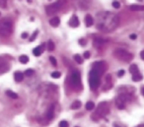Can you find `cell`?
Returning <instances> with one entry per match:
<instances>
[{
	"label": "cell",
	"instance_id": "cell-37",
	"mask_svg": "<svg viewBox=\"0 0 144 127\" xmlns=\"http://www.w3.org/2000/svg\"><path fill=\"white\" fill-rule=\"evenodd\" d=\"M124 75V70H120V71H119V73H117V76L119 77H122Z\"/></svg>",
	"mask_w": 144,
	"mask_h": 127
},
{
	"label": "cell",
	"instance_id": "cell-21",
	"mask_svg": "<svg viewBox=\"0 0 144 127\" xmlns=\"http://www.w3.org/2000/svg\"><path fill=\"white\" fill-rule=\"evenodd\" d=\"M70 108L72 109H78V108H81V102L80 101H75L74 103H72L71 106Z\"/></svg>",
	"mask_w": 144,
	"mask_h": 127
},
{
	"label": "cell",
	"instance_id": "cell-8",
	"mask_svg": "<svg viewBox=\"0 0 144 127\" xmlns=\"http://www.w3.org/2000/svg\"><path fill=\"white\" fill-rule=\"evenodd\" d=\"M70 83L73 86V88L78 90L77 88L81 87V76L78 71H74L70 76Z\"/></svg>",
	"mask_w": 144,
	"mask_h": 127
},
{
	"label": "cell",
	"instance_id": "cell-3",
	"mask_svg": "<svg viewBox=\"0 0 144 127\" xmlns=\"http://www.w3.org/2000/svg\"><path fill=\"white\" fill-rule=\"evenodd\" d=\"M13 30L12 21L7 18H4L0 20V36L1 37H9Z\"/></svg>",
	"mask_w": 144,
	"mask_h": 127
},
{
	"label": "cell",
	"instance_id": "cell-17",
	"mask_svg": "<svg viewBox=\"0 0 144 127\" xmlns=\"http://www.w3.org/2000/svg\"><path fill=\"white\" fill-rule=\"evenodd\" d=\"M14 78H15V81H16V82H22L23 79H24V74H23L22 72H20V71L15 72Z\"/></svg>",
	"mask_w": 144,
	"mask_h": 127
},
{
	"label": "cell",
	"instance_id": "cell-18",
	"mask_svg": "<svg viewBox=\"0 0 144 127\" xmlns=\"http://www.w3.org/2000/svg\"><path fill=\"white\" fill-rule=\"evenodd\" d=\"M105 42H106V41L103 38H97L94 39V45L95 46H98V47H100V46H102Z\"/></svg>",
	"mask_w": 144,
	"mask_h": 127
},
{
	"label": "cell",
	"instance_id": "cell-44",
	"mask_svg": "<svg viewBox=\"0 0 144 127\" xmlns=\"http://www.w3.org/2000/svg\"><path fill=\"white\" fill-rule=\"evenodd\" d=\"M75 127H78V126H75Z\"/></svg>",
	"mask_w": 144,
	"mask_h": 127
},
{
	"label": "cell",
	"instance_id": "cell-6",
	"mask_svg": "<svg viewBox=\"0 0 144 127\" xmlns=\"http://www.w3.org/2000/svg\"><path fill=\"white\" fill-rule=\"evenodd\" d=\"M130 99V95L129 94H120L115 99V103H116V106L119 108H125V104Z\"/></svg>",
	"mask_w": 144,
	"mask_h": 127
},
{
	"label": "cell",
	"instance_id": "cell-20",
	"mask_svg": "<svg viewBox=\"0 0 144 127\" xmlns=\"http://www.w3.org/2000/svg\"><path fill=\"white\" fill-rule=\"evenodd\" d=\"M130 10H132V11H143L144 10V6L134 4V5L130 6Z\"/></svg>",
	"mask_w": 144,
	"mask_h": 127
},
{
	"label": "cell",
	"instance_id": "cell-28",
	"mask_svg": "<svg viewBox=\"0 0 144 127\" xmlns=\"http://www.w3.org/2000/svg\"><path fill=\"white\" fill-rule=\"evenodd\" d=\"M34 70L33 69H28V70H26L25 71V76H27V77H31V76H33L34 75Z\"/></svg>",
	"mask_w": 144,
	"mask_h": 127
},
{
	"label": "cell",
	"instance_id": "cell-4",
	"mask_svg": "<svg viewBox=\"0 0 144 127\" xmlns=\"http://www.w3.org/2000/svg\"><path fill=\"white\" fill-rule=\"evenodd\" d=\"M114 55L115 58H117L119 60H121V61H124V62H129L131 61L132 58H133V55L131 54L130 52L124 50V49H121V48H117L115 50L114 52Z\"/></svg>",
	"mask_w": 144,
	"mask_h": 127
},
{
	"label": "cell",
	"instance_id": "cell-1",
	"mask_svg": "<svg viewBox=\"0 0 144 127\" xmlns=\"http://www.w3.org/2000/svg\"><path fill=\"white\" fill-rule=\"evenodd\" d=\"M120 23V18L115 13L101 12L97 15V28L103 32L114 31Z\"/></svg>",
	"mask_w": 144,
	"mask_h": 127
},
{
	"label": "cell",
	"instance_id": "cell-19",
	"mask_svg": "<svg viewBox=\"0 0 144 127\" xmlns=\"http://www.w3.org/2000/svg\"><path fill=\"white\" fill-rule=\"evenodd\" d=\"M129 72L131 73V74H136V73H139V69H138V66H137L136 64H132L130 65L129 67Z\"/></svg>",
	"mask_w": 144,
	"mask_h": 127
},
{
	"label": "cell",
	"instance_id": "cell-40",
	"mask_svg": "<svg viewBox=\"0 0 144 127\" xmlns=\"http://www.w3.org/2000/svg\"><path fill=\"white\" fill-rule=\"evenodd\" d=\"M140 57H141V59L144 60V50H142V51L140 52Z\"/></svg>",
	"mask_w": 144,
	"mask_h": 127
},
{
	"label": "cell",
	"instance_id": "cell-5",
	"mask_svg": "<svg viewBox=\"0 0 144 127\" xmlns=\"http://www.w3.org/2000/svg\"><path fill=\"white\" fill-rule=\"evenodd\" d=\"M65 2H66V0H58V1L48 5L47 7V14L48 16L54 15L56 12H58L62 8V6L65 4Z\"/></svg>",
	"mask_w": 144,
	"mask_h": 127
},
{
	"label": "cell",
	"instance_id": "cell-33",
	"mask_svg": "<svg viewBox=\"0 0 144 127\" xmlns=\"http://www.w3.org/2000/svg\"><path fill=\"white\" fill-rule=\"evenodd\" d=\"M49 60H50L51 64L53 65V66H56V65H57V61H56V59H55L53 56H50V57H49Z\"/></svg>",
	"mask_w": 144,
	"mask_h": 127
},
{
	"label": "cell",
	"instance_id": "cell-35",
	"mask_svg": "<svg viewBox=\"0 0 144 127\" xmlns=\"http://www.w3.org/2000/svg\"><path fill=\"white\" fill-rule=\"evenodd\" d=\"M79 43H80L82 46H84V45H86V41H85L84 38H81L80 41H79Z\"/></svg>",
	"mask_w": 144,
	"mask_h": 127
},
{
	"label": "cell",
	"instance_id": "cell-39",
	"mask_svg": "<svg viewBox=\"0 0 144 127\" xmlns=\"http://www.w3.org/2000/svg\"><path fill=\"white\" fill-rule=\"evenodd\" d=\"M131 39H136V38H137V36L135 35V34H132V35H130V37H129Z\"/></svg>",
	"mask_w": 144,
	"mask_h": 127
},
{
	"label": "cell",
	"instance_id": "cell-24",
	"mask_svg": "<svg viewBox=\"0 0 144 127\" xmlns=\"http://www.w3.org/2000/svg\"><path fill=\"white\" fill-rule=\"evenodd\" d=\"M47 46H48V49L49 51H53V50H54V47H55V44H54V42H52V41H48Z\"/></svg>",
	"mask_w": 144,
	"mask_h": 127
},
{
	"label": "cell",
	"instance_id": "cell-23",
	"mask_svg": "<svg viewBox=\"0 0 144 127\" xmlns=\"http://www.w3.org/2000/svg\"><path fill=\"white\" fill-rule=\"evenodd\" d=\"M19 61H20L21 63L23 64H26L29 62V57L27 55H21L20 57H19Z\"/></svg>",
	"mask_w": 144,
	"mask_h": 127
},
{
	"label": "cell",
	"instance_id": "cell-11",
	"mask_svg": "<svg viewBox=\"0 0 144 127\" xmlns=\"http://www.w3.org/2000/svg\"><path fill=\"white\" fill-rule=\"evenodd\" d=\"M10 68V66L7 62H0V74H3V73H6Z\"/></svg>",
	"mask_w": 144,
	"mask_h": 127
},
{
	"label": "cell",
	"instance_id": "cell-2",
	"mask_svg": "<svg viewBox=\"0 0 144 127\" xmlns=\"http://www.w3.org/2000/svg\"><path fill=\"white\" fill-rule=\"evenodd\" d=\"M102 72L97 70L96 68H92V70L89 73V85L91 90H97L100 85V77Z\"/></svg>",
	"mask_w": 144,
	"mask_h": 127
},
{
	"label": "cell",
	"instance_id": "cell-15",
	"mask_svg": "<svg viewBox=\"0 0 144 127\" xmlns=\"http://www.w3.org/2000/svg\"><path fill=\"white\" fill-rule=\"evenodd\" d=\"M49 24L50 26L52 27H58L60 24V19L58 18V17H53V18H51L49 20Z\"/></svg>",
	"mask_w": 144,
	"mask_h": 127
},
{
	"label": "cell",
	"instance_id": "cell-22",
	"mask_svg": "<svg viewBox=\"0 0 144 127\" xmlns=\"http://www.w3.org/2000/svg\"><path fill=\"white\" fill-rule=\"evenodd\" d=\"M142 75L141 74H139V73H136V74H133V76H132V81H134V82H139V81H141L142 80Z\"/></svg>",
	"mask_w": 144,
	"mask_h": 127
},
{
	"label": "cell",
	"instance_id": "cell-13",
	"mask_svg": "<svg viewBox=\"0 0 144 127\" xmlns=\"http://www.w3.org/2000/svg\"><path fill=\"white\" fill-rule=\"evenodd\" d=\"M54 104H52L50 108H48V112H47V119L48 120H51L52 118L54 117Z\"/></svg>",
	"mask_w": 144,
	"mask_h": 127
},
{
	"label": "cell",
	"instance_id": "cell-14",
	"mask_svg": "<svg viewBox=\"0 0 144 127\" xmlns=\"http://www.w3.org/2000/svg\"><path fill=\"white\" fill-rule=\"evenodd\" d=\"M69 25L71 27H73V28H76V27L79 26V20H78L77 16H72L71 19H70V21H69Z\"/></svg>",
	"mask_w": 144,
	"mask_h": 127
},
{
	"label": "cell",
	"instance_id": "cell-30",
	"mask_svg": "<svg viewBox=\"0 0 144 127\" xmlns=\"http://www.w3.org/2000/svg\"><path fill=\"white\" fill-rule=\"evenodd\" d=\"M58 126H59V127H69V124H68L67 121H65V120H62V121L59 122Z\"/></svg>",
	"mask_w": 144,
	"mask_h": 127
},
{
	"label": "cell",
	"instance_id": "cell-36",
	"mask_svg": "<svg viewBox=\"0 0 144 127\" xmlns=\"http://www.w3.org/2000/svg\"><path fill=\"white\" fill-rule=\"evenodd\" d=\"M84 58H90V52L89 51H85L84 52Z\"/></svg>",
	"mask_w": 144,
	"mask_h": 127
},
{
	"label": "cell",
	"instance_id": "cell-27",
	"mask_svg": "<svg viewBox=\"0 0 144 127\" xmlns=\"http://www.w3.org/2000/svg\"><path fill=\"white\" fill-rule=\"evenodd\" d=\"M74 60L78 63V64H82L83 63V58L79 55V54H75L74 55Z\"/></svg>",
	"mask_w": 144,
	"mask_h": 127
},
{
	"label": "cell",
	"instance_id": "cell-7",
	"mask_svg": "<svg viewBox=\"0 0 144 127\" xmlns=\"http://www.w3.org/2000/svg\"><path fill=\"white\" fill-rule=\"evenodd\" d=\"M109 110H110L109 104L107 103H101L99 105H98L95 115H97L98 117H104L109 113Z\"/></svg>",
	"mask_w": 144,
	"mask_h": 127
},
{
	"label": "cell",
	"instance_id": "cell-16",
	"mask_svg": "<svg viewBox=\"0 0 144 127\" xmlns=\"http://www.w3.org/2000/svg\"><path fill=\"white\" fill-rule=\"evenodd\" d=\"M85 24L87 27H92L94 25V19L91 15H87L85 17Z\"/></svg>",
	"mask_w": 144,
	"mask_h": 127
},
{
	"label": "cell",
	"instance_id": "cell-29",
	"mask_svg": "<svg viewBox=\"0 0 144 127\" xmlns=\"http://www.w3.org/2000/svg\"><path fill=\"white\" fill-rule=\"evenodd\" d=\"M60 76H61L60 72H57V71H55V72H52V73H51V77H52V78H54V79L59 78Z\"/></svg>",
	"mask_w": 144,
	"mask_h": 127
},
{
	"label": "cell",
	"instance_id": "cell-31",
	"mask_svg": "<svg viewBox=\"0 0 144 127\" xmlns=\"http://www.w3.org/2000/svg\"><path fill=\"white\" fill-rule=\"evenodd\" d=\"M0 7L1 8L7 7V0H0Z\"/></svg>",
	"mask_w": 144,
	"mask_h": 127
},
{
	"label": "cell",
	"instance_id": "cell-32",
	"mask_svg": "<svg viewBox=\"0 0 144 127\" xmlns=\"http://www.w3.org/2000/svg\"><path fill=\"white\" fill-rule=\"evenodd\" d=\"M113 7H114L115 9H120V3L119 1H114V2H113Z\"/></svg>",
	"mask_w": 144,
	"mask_h": 127
},
{
	"label": "cell",
	"instance_id": "cell-43",
	"mask_svg": "<svg viewBox=\"0 0 144 127\" xmlns=\"http://www.w3.org/2000/svg\"><path fill=\"white\" fill-rule=\"evenodd\" d=\"M114 127H120V126H119V125H116V124H115V125H114Z\"/></svg>",
	"mask_w": 144,
	"mask_h": 127
},
{
	"label": "cell",
	"instance_id": "cell-42",
	"mask_svg": "<svg viewBox=\"0 0 144 127\" xmlns=\"http://www.w3.org/2000/svg\"><path fill=\"white\" fill-rule=\"evenodd\" d=\"M136 127H144V124H141V125H138V126H136Z\"/></svg>",
	"mask_w": 144,
	"mask_h": 127
},
{
	"label": "cell",
	"instance_id": "cell-26",
	"mask_svg": "<svg viewBox=\"0 0 144 127\" xmlns=\"http://www.w3.org/2000/svg\"><path fill=\"white\" fill-rule=\"evenodd\" d=\"M6 95H7L9 98H11V99H17L18 98V95L16 93H14V92H12V91H6Z\"/></svg>",
	"mask_w": 144,
	"mask_h": 127
},
{
	"label": "cell",
	"instance_id": "cell-10",
	"mask_svg": "<svg viewBox=\"0 0 144 127\" xmlns=\"http://www.w3.org/2000/svg\"><path fill=\"white\" fill-rule=\"evenodd\" d=\"M110 78H112L110 75H107V77H106V84H105V86L103 87L104 91H107V90L112 88V79H110Z\"/></svg>",
	"mask_w": 144,
	"mask_h": 127
},
{
	"label": "cell",
	"instance_id": "cell-34",
	"mask_svg": "<svg viewBox=\"0 0 144 127\" xmlns=\"http://www.w3.org/2000/svg\"><path fill=\"white\" fill-rule=\"evenodd\" d=\"M37 36H38V31H36V32L34 33V35H33V36L31 37V38H30V42H33V41H35V38H37Z\"/></svg>",
	"mask_w": 144,
	"mask_h": 127
},
{
	"label": "cell",
	"instance_id": "cell-25",
	"mask_svg": "<svg viewBox=\"0 0 144 127\" xmlns=\"http://www.w3.org/2000/svg\"><path fill=\"white\" fill-rule=\"evenodd\" d=\"M85 108H86L87 110H93L95 108V103L93 102H88L85 105Z\"/></svg>",
	"mask_w": 144,
	"mask_h": 127
},
{
	"label": "cell",
	"instance_id": "cell-12",
	"mask_svg": "<svg viewBox=\"0 0 144 127\" xmlns=\"http://www.w3.org/2000/svg\"><path fill=\"white\" fill-rule=\"evenodd\" d=\"M43 50H44V44H42L40 46H37V47L33 50V53H34L35 56H40L43 52Z\"/></svg>",
	"mask_w": 144,
	"mask_h": 127
},
{
	"label": "cell",
	"instance_id": "cell-9",
	"mask_svg": "<svg viewBox=\"0 0 144 127\" xmlns=\"http://www.w3.org/2000/svg\"><path fill=\"white\" fill-rule=\"evenodd\" d=\"M78 7L83 9V10H86L90 7L91 5V0H76Z\"/></svg>",
	"mask_w": 144,
	"mask_h": 127
},
{
	"label": "cell",
	"instance_id": "cell-41",
	"mask_svg": "<svg viewBox=\"0 0 144 127\" xmlns=\"http://www.w3.org/2000/svg\"><path fill=\"white\" fill-rule=\"evenodd\" d=\"M141 94H142V95L144 96V87H143V88L141 89Z\"/></svg>",
	"mask_w": 144,
	"mask_h": 127
},
{
	"label": "cell",
	"instance_id": "cell-38",
	"mask_svg": "<svg viewBox=\"0 0 144 127\" xmlns=\"http://www.w3.org/2000/svg\"><path fill=\"white\" fill-rule=\"evenodd\" d=\"M21 37H22V38H28V33H23Z\"/></svg>",
	"mask_w": 144,
	"mask_h": 127
}]
</instances>
